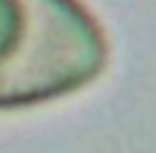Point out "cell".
I'll use <instances>...</instances> for the list:
<instances>
[{
	"label": "cell",
	"instance_id": "6da1fadb",
	"mask_svg": "<svg viewBox=\"0 0 156 153\" xmlns=\"http://www.w3.org/2000/svg\"><path fill=\"white\" fill-rule=\"evenodd\" d=\"M107 62L104 29L81 0H0V112L62 101Z\"/></svg>",
	"mask_w": 156,
	"mask_h": 153
}]
</instances>
